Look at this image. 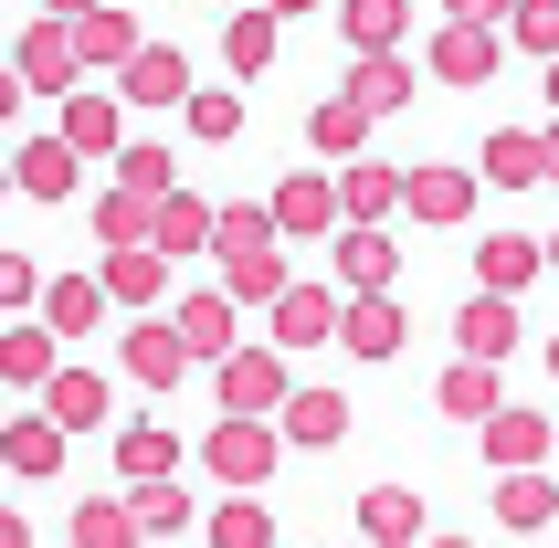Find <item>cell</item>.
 Instances as JSON below:
<instances>
[{
  "instance_id": "d4e9b609",
  "label": "cell",
  "mask_w": 559,
  "mask_h": 548,
  "mask_svg": "<svg viewBox=\"0 0 559 548\" xmlns=\"http://www.w3.org/2000/svg\"><path fill=\"white\" fill-rule=\"evenodd\" d=\"M391 212H402V169L348 158V169H338V222H391Z\"/></svg>"
},
{
  "instance_id": "f546056e",
  "label": "cell",
  "mask_w": 559,
  "mask_h": 548,
  "mask_svg": "<svg viewBox=\"0 0 559 548\" xmlns=\"http://www.w3.org/2000/svg\"><path fill=\"white\" fill-rule=\"evenodd\" d=\"M549 443H559V432L538 422V412H507V401L486 412V464H497V475H507V464H538Z\"/></svg>"
},
{
  "instance_id": "f35d334b",
  "label": "cell",
  "mask_w": 559,
  "mask_h": 548,
  "mask_svg": "<svg viewBox=\"0 0 559 548\" xmlns=\"http://www.w3.org/2000/svg\"><path fill=\"white\" fill-rule=\"evenodd\" d=\"M117 190L158 201V190H180V158H169V148H148V138H127V148H117Z\"/></svg>"
},
{
  "instance_id": "5b68a950",
  "label": "cell",
  "mask_w": 559,
  "mask_h": 548,
  "mask_svg": "<svg viewBox=\"0 0 559 548\" xmlns=\"http://www.w3.org/2000/svg\"><path fill=\"white\" fill-rule=\"evenodd\" d=\"M11 74H22V95H74V74H85V63H74V32L43 11V22L11 43Z\"/></svg>"
},
{
  "instance_id": "30bf717a",
  "label": "cell",
  "mask_w": 559,
  "mask_h": 548,
  "mask_svg": "<svg viewBox=\"0 0 559 548\" xmlns=\"http://www.w3.org/2000/svg\"><path fill=\"white\" fill-rule=\"evenodd\" d=\"M328 243H338V285H348V296H370V285H402V253H391V233H380V222H338Z\"/></svg>"
},
{
  "instance_id": "d590c367",
  "label": "cell",
  "mask_w": 559,
  "mask_h": 548,
  "mask_svg": "<svg viewBox=\"0 0 559 548\" xmlns=\"http://www.w3.org/2000/svg\"><path fill=\"white\" fill-rule=\"evenodd\" d=\"M180 117H190V138L233 148V138H243V95H233V85H190V95H180Z\"/></svg>"
},
{
  "instance_id": "4316f807",
  "label": "cell",
  "mask_w": 559,
  "mask_h": 548,
  "mask_svg": "<svg viewBox=\"0 0 559 548\" xmlns=\"http://www.w3.org/2000/svg\"><path fill=\"white\" fill-rule=\"evenodd\" d=\"M43 412H53L63 432H95L106 422V369H53V380H43Z\"/></svg>"
},
{
  "instance_id": "7402d4cb",
  "label": "cell",
  "mask_w": 559,
  "mask_h": 548,
  "mask_svg": "<svg viewBox=\"0 0 559 548\" xmlns=\"http://www.w3.org/2000/svg\"><path fill=\"white\" fill-rule=\"evenodd\" d=\"M53 348L63 337L43 327V317H11V327H0V380H11V391H43V380H53Z\"/></svg>"
},
{
  "instance_id": "277c9868",
  "label": "cell",
  "mask_w": 559,
  "mask_h": 548,
  "mask_svg": "<svg viewBox=\"0 0 559 548\" xmlns=\"http://www.w3.org/2000/svg\"><path fill=\"white\" fill-rule=\"evenodd\" d=\"M117 369L138 380V391H180L201 359H190V337L169 327V317H138V327H127V359H117Z\"/></svg>"
},
{
  "instance_id": "ba28073f",
  "label": "cell",
  "mask_w": 559,
  "mask_h": 548,
  "mask_svg": "<svg viewBox=\"0 0 559 548\" xmlns=\"http://www.w3.org/2000/svg\"><path fill=\"white\" fill-rule=\"evenodd\" d=\"M402 212L433 222V233H454V222H475V169H402Z\"/></svg>"
},
{
  "instance_id": "603a6c76",
  "label": "cell",
  "mask_w": 559,
  "mask_h": 548,
  "mask_svg": "<svg viewBox=\"0 0 559 548\" xmlns=\"http://www.w3.org/2000/svg\"><path fill=\"white\" fill-rule=\"evenodd\" d=\"M148 243L180 264V253H212V201H190V190H158V212H148Z\"/></svg>"
},
{
  "instance_id": "f1b7e54d",
  "label": "cell",
  "mask_w": 559,
  "mask_h": 548,
  "mask_svg": "<svg viewBox=\"0 0 559 548\" xmlns=\"http://www.w3.org/2000/svg\"><path fill=\"white\" fill-rule=\"evenodd\" d=\"M222 296H233V306H275V296H285V243L222 253Z\"/></svg>"
},
{
  "instance_id": "680465c9",
  "label": "cell",
  "mask_w": 559,
  "mask_h": 548,
  "mask_svg": "<svg viewBox=\"0 0 559 548\" xmlns=\"http://www.w3.org/2000/svg\"><path fill=\"white\" fill-rule=\"evenodd\" d=\"M0 486H11V464H0Z\"/></svg>"
},
{
  "instance_id": "f907efd6",
  "label": "cell",
  "mask_w": 559,
  "mask_h": 548,
  "mask_svg": "<svg viewBox=\"0 0 559 548\" xmlns=\"http://www.w3.org/2000/svg\"><path fill=\"white\" fill-rule=\"evenodd\" d=\"M43 11H53V22H74V11H95V0H43Z\"/></svg>"
},
{
  "instance_id": "f5cc1de1",
  "label": "cell",
  "mask_w": 559,
  "mask_h": 548,
  "mask_svg": "<svg viewBox=\"0 0 559 548\" xmlns=\"http://www.w3.org/2000/svg\"><path fill=\"white\" fill-rule=\"evenodd\" d=\"M412 548H465V538H412Z\"/></svg>"
},
{
  "instance_id": "484cf974",
  "label": "cell",
  "mask_w": 559,
  "mask_h": 548,
  "mask_svg": "<svg viewBox=\"0 0 559 548\" xmlns=\"http://www.w3.org/2000/svg\"><path fill=\"white\" fill-rule=\"evenodd\" d=\"M359 538H370V548H412V538H423V496H412V486H370V496H359Z\"/></svg>"
},
{
  "instance_id": "f6af8a7d",
  "label": "cell",
  "mask_w": 559,
  "mask_h": 548,
  "mask_svg": "<svg viewBox=\"0 0 559 548\" xmlns=\"http://www.w3.org/2000/svg\"><path fill=\"white\" fill-rule=\"evenodd\" d=\"M43 306V264L32 253H0V317H32Z\"/></svg>"
},
{
  "instance_id": "ee69618b",
  "label": "cell",
  "mask_w": 559,
  "mask_h": 548,
  "mask_svg": "<svg viewBox=\"0 0 559 548\" xmlns=\"http://www.w3.org/2000/svg\"><path fill=\"white\" fill-rule=\"evenodd\" d=\"M148 212H158V201H138V190H106V201H95V233H106V243H148Z\"/></svg>"
},
{
  "instance_id": "d6a6232c",
  "label": "cell",
  "mask_w": 559,
  "mask_h": 548,
  "mask_svg": "<svg viewBox=\"0 0 559 548\" xmlns=\"http://www.w3.org/2000/svg\"><path fill=\"white\" fill-rule=\"evenodd\" d=\"M127 507H138V538H180V527H190V486H180V475L127 486Z\"/></svg>"
},
{
  "instance_id": "9a60e30c",
  "label": "cell",
  "mask_w": 559,
  "mask_h": 548,
  "mask_svg": "<svg viewBox=\"0 0 559 548\" xmlns=\"http://www.w3.org/2000/svg\"><path fill=\"white\" fill-rule=\"evenodd\" d=\"M275 432L296 443V454H328V443H348V401H338V391H285Z\"/></svg>"
},
{
  "instance_id": "74e56055",
  "label": "cell",
  "mask_w": 559,
  "mask_h": 548,
  "mask_svg": "<svg viewBox=\"0 0 559 548\" xmlns=\"http://www.w3.org/2000/svg\"><path fill=\"white\" fill-rule=\"evenodd\" d=\"M74 548H138V507L127 496H85L74 507Z\"/></svg>"
},
{
  "instance_id": "d6986e66",
  "label": "cell",
  "mask_w": 559,
  "mask_h": 548,
  "mask_svg": "<svg viewBox=\"0 0 559 548\" xmlns=\"http://www.w3.org/2000/svg\"><path fill=\"white\" fill-rule=\"evenodd\" d=\"M317 337H338V296L285 274V296H275V348H317Z\"/></svg>"
},
{
  "instance_id": "b9f144b4",
  "label": "cell",
  "mask_w": 559,
  "mask_h": 548,
  "mask_svg": "<svg viewBox=\"0 0 559 548\" xmlns=\"http://www.w3.org/2000/svg\"><path fill=\"white\" fill-rule=\"evenodd\" d=\"M307 138H317V148H328V158H359V138H370V117H359L348 95H328V106H317V117H307Z\"/></svg>"
},
{
  "instance_id": "52a82bcc",
  "label": "cell",
  "mask_w": 559,
  "mask_h": 548,
  "mask_svg": "<svg viewBox=\"0 0 559 548\" xmlns=\"http://www.w3.org/2000/svg\"><path fill=\"white\" fill-rule=\"evenodd\" d=\"M402 337H412V317H402V296H391V285H370V296L338 306V348H348V359H391Z\"/></svg>"
},
{
  "instance_id": "9f6ffc18",
  "label": "cell",
  "mask_w": 559,
  "mask_h": 548,
  "mask_svg": "<svg viewBox=\"0 0 559 548\" xmlns=\"http://www.w3.org/2000/svg\"><path fill=\"white\" fill-rule=\"evenodd\" d=\"M538 253H549V264H559V233H549V243H538Z\"/></svg>"
},
{
  "instance_id": "7dc6e473",
  "label": "cell",
  "mask_w": 559,
  "mask_h": 548,
  "mask_svg": "<svg viewBox=\"0 0 559 548\" xmlns=\"http://www.w3.org/2000/svg\"><path fill=\"white\" fill-rule=\"evenodd\" d=\"M22 117V74H11V63H0V127Z\"/></svg>"
},
{
  "instance_id": "ac0fdd59",
  "label": "cell",
  "mask_w": 559,
  "mask_h": 548,
  "mask_svg": "<svg viewBox=\"0 0 559 548\" xmlns=\"http://www.w3.org/2000/svg\"><path fill=\"white\" fill-rule=\"evenodd\" d=\"M538 274H549V253H538L528 233H486V243H475V285H497V296H528Z\"/></svg>"
},
{
  "instance_id": "cb8c5ba5",
  "label": "cell",
  "mask_w": 559,
  "mask_h": 548,
  "mask_svg": "<svg viewBox=\"0 0 559 548\" xmlns=\"http://www.w3.org/2000/svg\"><path fill=\"white\" fill-rule=\"evenodd\" d=\"M32 317L53 337H85L95 317H106V285H95V274H43V306H32Z\"/></svg>"
},
{
  "instance_id": "6da1fadb",
  "label": "cell",
  "mask_w": 559,
  "mask_h": 548,
  "mask_svg": "<svg viewBox=\"0 0 559 548\" xmlns=\"http://www.w3.org/2000/svg\"><path fill=\"white\" fill-rule=\"evenodd\" d=\"M201 464L222 475V496H264V486H275V464H285L275 412H222L212 443H201Z\"/></svg>"
},
{
  "instance_id": "681fc988",
  "label": "cell",
  "mask_w": 559,
  "mask_h": 548,
  "mask_svg": "<svg viewBox=\"0 0 559 548\" xmlns=\"http://www.w3.org/2000/svg\"><path fill=\"white\" fill-rule=\"evenodd\" d=\"M264 11H275V22H296V11H317V0H264Z\"/></svg>"
},
{
  "instance_id": "ffe728a7",
  "label": "cell",
  "mask_w": 559,
  "mask_h": 548,
  "mask_svg": "<svg viewBox=\"0 0 559 548\" xmlns=\"http://www.w3.org/2000/svg\"><path fill=\"white\" fill-rule=\"evenodd\" d=\"M0 464H11L22 486H43V475H63V422H53V412H22V422L0 432Z\"/></svg>"
},
{
  "instance_id": "e0dca14e",
  "label": "cell",
  "mask_w": 559,
  "mask_h": 548,
  "mask_svg": "<svg viewBox=\"0 0 559 548\" xmlns=\"http://www.w3.org/2000/svg\"><path fill=\"white\" fill-rule=\"evenodd\" d=\"M233 317H243V306L222 296V285H190V296H180V317H169V327H180V337H190V359L212 369V359H222V348H233Z\"/></svg>"
},
{
  "instance_id": "bcb514c9",
  "label": "cell",
  "mask_w": 559,
  "mask_h": 548,
  "mask_svg": "<svg viewBox=\"0 0 559 548\" xmlns=\"http://www.w3.org/2000/svg\"><path fill=\"white\" fill-rule=\"evenodd\" d=\"M454 22H507V0H443Z\"/></svg>"
},
{
  "instance_id": "5bb4252c",
  "label": "cell",
  "mask_w": 559,
  "mask_h": 548,
  "mask_svg": "<svg viewBox=\"0 0 559 548\" xmlns=\"http://www.w3.org/2000/svg\"><path fill=\"white\" fill-rule=\"evenodd\" d=\"M338 95H348V106H359V117L380 127V117H402V106H412V63H402V53H359Z\"/></svg>"
},
{
  "instance_id": "c3c4849f",
  "label": "cell",
  "mask_w": 559,
  "mask_h": 548,
  "mask_svg": "<svg viewBox=\"0 0 559 548\" xmlns=\"http://www.w3.org/2000/svg\"><path fill=\"white\" fill-rule=\"evenodd\" d=\"M0 548H32V527H22V517H11V507H0Z\"/></svg>"
},
{
  "instance_id": "60d3db41",
  "label": "cell",
  "mask_w": 559,
  "mask_h": 548,
  "mask_svg": "<svg viewBox=\"0 0 559 548\" xmlns=\"http://www.w3.org/2000/svg\"><path fill=\"white\" fill-rule=\"evenodd\" d=\"M253 243H285L264 201H233V212H212V253H253Z\"/></svg>"
},
{
  "instance_id": "816d5d0a",
  "label": "cell",
  "mask_w": 559,
  "mask_h": 548,
  "mask_svg": "<svg viewBox=\"0 0 559 548\" xmlns=\"http://www.w3.org/2000/svg\"><path fill=\"white\" fill-rule=\"evenodd\" d=\"M538 158H549V180H559V138H538Z\"/></svg>"
},
{
  "instance_id": "8fae6325",
  "label": "cell",
  "mask_w": 559,
  "mask_h": 548,
  "mask_svg": "<svg viewBox=\"0 0 559 548\" xmlns=\"http://www.w3.org/2000/svg\"><path fill=\"white\" fill-rule=\"evenodd\" d=\"M74 180H85V158L63 148V138H22L11 148V190L22 201H74Z\"/></svg>"
},
{
  "instance_id": "6f0895ef",
  "label": "cell",
  "mask_w": 559,
  "mask_h": 548,
  "mask_svg": "<svg viewBox=\"0 0 559 548\" xmlns=\"http://www.w3.org/2000/svg\"><path fill=\"white\" fill-rule=\"evenodd\" d=\"M549 369H559V337H549Z\"/></svg>"
},
{
  "instance_id": "44dd1931",
  "label": "cell",
  "mask_w": 559,
  "mask_h": 548,
  "mask_svg": "<svg viewBox=\"0 0 559 548\" xmlns=\"http://www.w3.org/2000/svg\"><path fill=\"white\" fill-rule=\"evenodd\" d=\"M549 517H559V475H538V464H507V486H497V527L538 538Z\"/></svg>"
},
{
  "instance_id": "7c38bea8",
  "label": "cell",
  "mask_w": 559,
  "mask_h": 548,
  "mask_svg": "<svg viewBox=\"0 0 559 548\" xmlns=\"http://www.w3.org/2000/svg\"><path fill=\"white\" fill-rule=\"evenodd\" d=\"M95 285H106L117 306H138V317H148V306L169 296V253H158V243H106V274H95Z\"/></svg>"
},
{
  "instance_id": "7bdbcfd3",
  "label": "cell",
  "mask_w": 559,
  "mask_h": 548,
  "mask_svg": "<svg viewBox=\"0 0 559 548\" xmlns=\"http://www.w3.org/2000/svg\"><path fill=\"white\" fill-rule=\"evenodd\" d=\"M507 43L518 53H559V0H507Z\"/></svg>"
},
{
  "instance_id": "11a10c76",
  "label": "cell",
  "mask_w": 559,
  "mask_h": 548,
  "mask_svg": "<svg viewBox=\"0 0 559 548\" xmlns=\"http://www.w3.org/2000/svg\"><path fill=\"white\" fill-rule=\"evenodd\" d=\"M0 201H11V158H0Z\"/></svg>"
},
{
  "instance_id": "8d00e7d4",
  "label": "cell",
  "mask_w": 559,
  "mask_h": 548,
  "mask_svg": "<svg viewBox=\"0 0 559 548\" xmlns=\"http://www.w3.org/2000/svg\"><path fill=\"white\" fill-rule=\"evenodd\" d=\"M486 180H497V190L549 180V158H538V138H528V127H497V138H486Z\"/></svg>"
},
{
  "instance_id": "7a4b0ae2",
  "label": "cell",
  "mask_w": 559,
  "mask_h": 548,
  "mask_svg": "<svg viewBox=\"0 0 559 548\" xmlns=\"http://www.w3.org/2000/svg\"><path fill=\"white\" fill-rule=\"evenodd\" d=\"M212 380H222V412H285V391H296L285 380V348H243V337L212 359Z\"/></svg>"
},
{
  "instance_id": "db71d44e",
  "label": "cell",
  "mask_w": 559,
  "mask_h": 548,
  "mask_svg": "<svg viewBox=\"0 0 559 548\" xmlns=\"http://www.w3.org/2000/svg\"><path fill=\"white\" fill-rule=\"evenodd\" d=\"M549 106H559V53H549Z\"/></svg>"
},
{
  "instance_id": "e575fe53",
  "label": "cell",
  "mask_w": 559,
  "mask_h": 548,
  "mask_svg": "<svg viewBox=\"0 0 559 548\" xmlns=\"http://www.w3.org/2000/svg\"><path fill=\"white\" fill-rule=\"evenodd\" d=\"M117 475H127V486H148V475H180V432H158V422L117 432Z\"/></svg>"
},
{
  "instance_id": "91938a15",
  "label": "cell",
  "mask_w": 559,
  "mask_h": 548,
  "mask_svg": "<svg viewBox=\"0 0 559 548\" xmlns=\"http://www.w3.org/2000/svg\"><path fill=\"white\" fill-rule=\"evenodd\" d=\"M549 454H559V443H549Z\"/></svg>"
},
{
  "instance_id": "9c48e42d",
  "label": "cell",
  "mask_w": 559,
  "mask_h": 548,
  "mask_svg": "<svg viewBox=\"0 0 559 548\" xmlns=\"http://www.w3.org/2000/svg\"><path fill=\"white\" fill-rule=\"evenodd\" d=\"M117 95H127V106H180V95H190V53H180V43H138V53L117 63Z\"/></svg>"
},
{
  "instance_id": "83f0119b",
  "label": "cell",
  "mask_w": 559,
  "mask_h": 548,
  "mask_svg": "<svg viewBox=\"0 0 559 548\" xmlns=\"http://www.w3.org/2000/svg\"><path fill=\"white\" fill-rule=\"evenodd\" d=\"M454 337H465V359H507V348H518V296H497V285H486V296L454 317Z\"/></svg>"
},
{
  "instance_id": "4fadbf2b",
  "label": "cell",
  "mask_w": 559,
  "mask_h": 548,
  "mask_svg": "<svg viewBox=\"0 0 559 548\" xmlns=\"http://www.w3.org/2000/svg\"><path fill=\"white\" fill-rule=\"evenodd\" d=\"M497 22H454V32H433V85H486L497 74Z\"/></svg>"
},
{
  "instance_id": "4dcf8cb0",
  "label": "cell",
  "mask_w": 559,
  "mask_h": 548,
  "mask_svg": "<svg viewBox=\"0 0 559 548\" xmlns=\"http://www.w3.org/2000/svg\"><path fill=\"white\" fill-rule=\"evenodd\" d=\"M338 32H348V53H402L412 0H348V11H338Z\"/></svg>"
},
{
  "instance_id": "836d02e7",
  "label": "cell",
  "mask_w": 559,
  "mask_h": 548,
  "mask_svg": "<svg viewBox=\"0 0 559 548\" xmlns=\"http://www.w3.org/2000/svg\"><path fill=\"white\" fill-rule=\"evenodd\" d=\"M433 401L454 412V422H486V412H497V359H465V369H443V380H433Z\"/></svg>"
},
{
  "instance_id": "2e32d148",
  "label": "cell",
  "mask_w": 559,
  "mask_h": 548,
  "mask_svg": "<svg viewBox=\"0 0 559 548\" xmlns=\"http://www.w3.org/2000/svg\"><path fill=\"white\" fill-rule=\"evenodd\" d=\"M74 63H106V74H117L127 53H138V11H117V0H95V11H74Z\"/></svg>"
},
{
  "instance_id": "1f68e13d",
  "label": "cell",
  "mask_w": 559,
  "mask_h": 548,
  "mask_svg": "<svg viewBox=\"0 0 559 548\" xmlns=\"http://www.w3.org/2000/svg\"><path fill=\"white\" fill-rule=\"evenodd\" d=\"M275 11H264V0H253V11H233V22H222V63H233V74H264V63H275Z\"/></svg>"
},
{
  "instance_id": "8992f818",
  "label": "cell",
  "mask_w": 559,
  "mask_h": 548,
  "mask_svg": "<svg viewBox=\"0 0 559 548\" xmlns=\"http://www.w3.org/2000/svg\"><path fill=\"white\" fill-rule=\"evenodd\" d=\"M74 158H117L127 148V95H95V85H74L63 95V127H53Z\"/></svg>"
},
{
  "instance_id": "3957f363",
  "label": "cell",
  "mask_w": 559,
  "mask_h": 548,
  "mask_svg": "<svg viewBox=\"0 0 559 548\" xmlns=\"http://www.w3.org/2000/svg\"><path fill=\"white\" fill-rule=\"evenodd\" d=\"M264 212H275L285 243H317V233H338V180H317V169H285L264 190Z\"/></svg>"
},
{
  "instance_id": "ab89813d",
  "label": "cell",
  "mask_w": 559,
  "mask_h": 548,
  "mask_svg": "<svg viewBox=\"0 0 559 548\" xmlns=\"http://www.w3.org/2000/svg\"><path fill=\"white\" fill-rule=\"evenodd\" d=\"M212 548H275L264 496H222V507H212Z\"/></svg>"
}]
</instances>
